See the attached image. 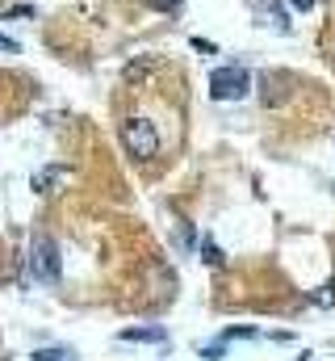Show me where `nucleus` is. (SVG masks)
Segmentation results:
<instances>
[{"mask_svg": "<svg viewBox=\"0 0 335 361\" xmlns=\"http://www.w3.org/2000/svg\"><path fill=\"white\" fill-rule=\"evenodd\" d=\"M59 180H63V169H59V164H46V169L34 173V189H38V193H51Z\"/></svg>", "mask_w": 335, "mask_h": 361, "instance_id": "nucleus-5", "label": "nucleus"}, {"mask_svg": "<svg viewBox=\"0 0 335 361\" xmlns=\"http://www.w3.org/2000/svg\"><path fill=\"white\" fill-rule=\"evenodd\" d=\"M201 252H206V261H210V265H222V252H218V244H214V240H206V244H201Z\"/></svg>", "mask_w": 335, "mask_h": 361, "instance_id": "nucleus-9", "label": "nucleus"}, {"mask_svg": "<svg viewBox=\"0 0 335 361\" xmlns=\"http://www.w3.org/2000/svg\"><path fill=\"white\" fill-rule=\"evenodd\" d=\"M201 357H206V361H222V345H206V349H201Z\"/></svg>", "mask_w": 335, "mask_h": 361, "instance_id": "nucleus-10", "label": "nucleus"}, {"mask_svg": "<svg viewBox=\"0 0 335 361\" xmlns=\"http://www.w3.org/2000/svg\"><path fill=\"white\" fill-rule=\"evenodd\" d=\"M289 4H293L298 13H310V8H315V0H289Z\"/></svg>", "mask_w": 335, "mask_h": 361, "instance_id": "nucleus-13", "label": "nucleus"}, {"mask_svg": "<svg viewBox=\"0 0 335 361\" xmlns=\"http://www.w3.org/2000/svg\"><path fill=\"white\" fill-rule=\"evenodd\" d=\"M34 361H76V353L72 349H38Z\"/></svg>", "mask_w": 335, "mask_h": 361, "instance_id": "nucleus-7", "label": "nucleus"}, {"mask_svg": "<svg viewBox=\"0 0 335 361\" xmlns=\"http://www.w3.org/2000/svg\"><path fill=\"white\" fill-rule=\"evenodd\" d=\"M147 72H151V59H143V63H130V68H126V80H143Z\"/></svg>", "mask_w": 335, "mask_h": 361, "instance_id": "nucleus-8", "label": "nucleus"}, {"mask_svg": "<svg viewBox=\"0 0 335 361\" xmlns=\"http://www.w3.org/2000/svg\"><path fill=\"white\" fill-rule=\"evenodd\" d=\"M59 244L51 235H34L30 240V273L38 281H59Z\"/></svg>", "mask_w": 335, "mask_h": 361, "instance_id": "nucleus-3", "label": "nucleus"}, {"mask_svg": "<svg viewBox=\"0 0 335 361\" xmlns=\"http://www.w3.org/2000/svg\"><path fill=\"white\" fill-rule=\"evenodd\" d=\"M122 341H147V345H164L168 332H164V328H126V332H122Z\"/></svg>", "mask_w": 335, "mask_h": 361, "instance_id": "nucleus-6", "label": "nucleus"}, {"mask_svg": "<svg viewBox=\"0 0 335 361\" xmlns=\"http://www.w3.org/2000/svg\"><path fill=\"white\" fill-rule=\"evenodd\" d=\"M0 51H4V55H17V51H21V47H17V42H13V38H8V34H0Z\"/></svg>", "mask_w": 335, "mask_h": 361, "instance_id": "nucleus-11", "label": "nucleus"}, {"mask_svg": "<svg viewBox=\"0 0 335 361\" xmlns=\"http://www.w3.org/2000/svg\"><path fill=\"white\" fill-rule=\"evenodd\" d=\"M122 147H126V156H134V160H156V156H160V130H156V122H151V118H130V122H122Z\"/></svg>", "mask_w": 335, "mask_h": 361, "instance_id": "nucleus-1", "label": "nucleus"}, {"mask_svg": "<svg viewBox=\"0 0 335 361\" xmlns=\"http://www.w3.org/2000/svg\"><path fill=\"white\" fill-rule=\"evenodd\" d=\"M331 51H335V47H331Z\"/></svg>", "mask_w": 335, "mask_h": 361, "instance_id": "nucleus-15", "label": "nucleus"}, {"mask_svg": "<svg viewBox=\"0 0 335 361\" xmlns=\"http://www.w3.org/2000/svg\"><path fill=\"white\" fill-rule=\"evenodd\" d=\"M251 89V72L244 63H231V68H218L210 76V97L214 101H244Z\"/></svg>", "mask_w": 335, "mask_h": 361, "instance_id": "nucleus-2", "label": "nucleus"}, {"mask_svg": "<svg viewBox=\"0 0 335 361\" xmlns=\"http://www.w3.org/2000/svg\"><path fill=\"white\" fill-rule=\"evenodd\" d=\"M151 4H156V8H176L180 0H151Z\"/></svg>", "mask_w": 335, "mask_h": 361, "instance_id": "nucleus-14", "label": "nucleus"}, {"mask_svg": "<svg viewBox=\"0 0 335 361\" xmlns=\"http://www.w3.org/2000/svg\"><path fill=\"white\" fill-rule=\"evenodd\" d=\"M315 302H319V307H331L335 294H331V290H319V294H315Z\"/></svg>", "mask_w": 335, "mask_h": 361, "instance_id": "nucleus-12", "label": "nucleus"}, {"mask_svg": "<svg viewBox=\"0 0 335 361\" xmlns=\"http://www.w3.org/2000/svg\"><path fill=\"white\" fill-rule=\"evenodd\" d=\"M255 13H260V25H272L277 34H289V30H293L289 17H285V8H281L277 0H255Z\"/></svg>", "mask_w": 335, "mask_h": 361, "instance_id": "nucleus-4", "label": "nucleus"}]
</instances>
